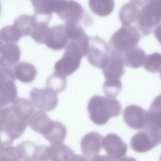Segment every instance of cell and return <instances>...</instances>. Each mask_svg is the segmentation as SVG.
I'll return each mask as SVG.
<instances>
[{
	"label": "cell",
	"instance_id": "1",
	"mask_svg": "<svg viewBox=\"0 0 161 161\" xmlns=\"http://www.w3.org/2000/svg\"><path fill=\"white\" fill-rule=\"evenodd\" d=\"M29 125L35 131L42 135L52 145L62 143L67 130L61 123L51 119L45 112H34L30 118Z\"/></svg>",
	"mask_w": 161,
	"mask_h": 161
},
{
	"label": "cell",
	"instance_id": "2",
	"mask_svg": "<svg viewBox=\"0 0 161 161\" xmlns=\"http://www.w3.org/2000/svg\"><path fill=\"white\" fill-rule=\"evenodd\" d=\"M87 110L91 121L101 125L105 124L110 118L119 115L121 107L114 97L95 95L89 101Z\"/></svg>",
	"mask_w": 161,
	"mask_h": 161
},
{
	"label": "cell",
	"instance_id": "3",
	"mask_svg": "<svg viewBox=\"0 0 161 161\" xmlns=\"http://www.w3.org/2000/svg\"><path fill=\"white\" fill-rule=\"evenodd\" d=\"M140 8L135 27L142 36H145L151 33L160 23L161 0H149Z\"/></svg>",
	"mask_w": 161,
	"mask_h": 161
},
{
	"label": "cell",
	"instance_id": "4",
	"mask_svg": "<svg viewBox=\"0 0 161 161\" xmlns=\"http://www.w3.org/2000/svg\"><path fill=\"white\" fill-rule=\"evenodd\" d=\"M140 34L137 29L130 25H123L110 38L109 46L111 53L123 54L137 45Z\"/></svg>",
	"mask_w": 161,
	"mask_h": 161
},
{
	"label": "cell",
	"instance_id": "5",
	"mask_svg": "<svg viewBox=\"0 0 161 161\" xmlns=\"http://www.w3.org/2000/svg\"><path fill=\"white\" fill-rule=\"evenodd\" d=\"M132 137L130 142L131 148L135 152H148L161 143V128L148 123Z\"/></svg>",
	"mask_w": 161,
	"mask_h": 161
},
{
	"label": "cell",
	"instance_id": "6",
	"mask_svg": "<svg viewBox=\"0 0 161 161\" xmlns=\"http://www.w3.org/2000/svg\"><path fill=\"white\" fill-rule=\"evenodd\" d=\"M15 80L12 68H0V108L13 103L17 98Z\"/></svg>",
	"mask_w": 161,
	"mask_h": 161
},
{
	"label": "cell",
	"instance_id": "7",
	"mask_svg": "<svg viewBox=\"0 0 161 161\" xmlns=\"http://www.w3.org/2000/svg\"><path fill=\"white\" fill-rule=\"evenodd\" d=\"M110 52L108 45L97 36L89 37V47L86 55L92 66L101 69L106 62Z\"/></svg>",
	"mask_w": 161,
	"mask_h": 161
},
{
	"label": "cell",
	"instance_id": "8",
	"mask_svg": "<svg viewBox=\"0 0 161 161\" xmlns=\"http://www.w3.org/2000/svg\"><path fill=\"white\" fill-rule=\"evenodd\" d=\"M124 67L123 54L110 53L106 62L101 68L105 79L104 83H121L120 78L125 73Z\"/></svg>",
	"mask_w": 161,
	"mask_h": 161
},
{
	"label": "cell",
	"instance_id": "9",
	"mask_svg": "<svg viewBox=\"0 0 161 161\" xmlns=\"http://www.w3.org/2000/svg\"><path fill=\"white\" fill-rule=\"evenodd\" d=\"M53 13L64 22L70 21L80 23L84 14L82 6L73 0H57Z\"/></svg>",
	"mask_w": 161,
	"mask_h": 161
},
{
	"label": "cell",
	"instance_id": "10",
	"mask_svg": "<svg viewBox=\"0 0 161 161\" xmlns=\"http://www.w3.org/2000/svg\"><path fill=\"white\" fill-rule=\"evenodd\" d=\"M29 97L34 106L42 111H50L58 105L57 93L47 87L42 89L34 87L30 92Z\"/></svg>",
	"mask_w": 161,
	"mask_h": 161
},
{
	"label": "cell",
	"instance_id": "11",
	"mask_svg": "<svg viewBox=\"0 0 161 161\" xmlns=\"http://www.w3.org/2000/svg\"><path fill=\"white\" fill-rule=\"evenodd\" d=\"M103 137L97 132L93 131L82 137L80 146L85 160H99V153L102 147Z\"/></svg>",
	"mask_w": 161,
	"mask_h": 161
},
{
	"label": "cell",
	"instance_id": "12",
	"mask_svg": "<svg viewBox=\"0 0 161 161\" xmlns=\"http://www.w3.org/2000/svg\"><path fill=\"white\" fill-rule=\"evenodd\" d=\"M82 57L76 51L65 48L63 56L55 64V72L66 77L72 74L79 67Z\"/></svg>",
	"mask_w": 161,
	"mask_h": 161
},
{
	"label": "cell",
	"instance_id": "13",
	"mask_svg": "<svg viewBox=\"0 0 161 161\" xmlns=\"http://www.w3.org/2000/svg\"><path fill=\"white\" fill-rule=\"evenodd\" d=\"M102 147L107 153L109 160H119L125 156L127 149L126 144L117 135L111 133L104 137Z\"/></svg>",
	"mask_w": 161,
	"mask_h": 161
},
{
	"label": "cell",
	"instance_id": "14",
	"mask_svg": "<svg viewBox=\"0 0 161 161\" xmlns=\"http://www.w3.org/2000/svg\"><path fill=\"white\" fill-rule=\"evenodd\" d=\"M123 117L127 125L135 130L141 129L149 123L148 112L135 105H129L125 109Z\"/></svg>",
	"mask_w": 161,
	"mask_h": 161
},
{
	"label": "cell",
	"instance_id": "15",
	"mask_svg": "<svg viewBox=\"0 0 161 161\" xmlns=\"http://www.w3.org/2000/svg\"><path fill=\"white\" fill-rule=\"evenodd\" d=\"M21 52L15 43H0V68H12L19 62Z\"/></svg>",
	"mask_w": 161,
	"mask_h": 161
},
{
	"label": "cell",
	"instance_id": "16",
	"mask_svg": "<svg viewBox=\"0 0 161 161\" xmlns=\"http://www.w3.org/2000/svg\"><path fill=\"white\" fill-rule=\"evenodd\" d=\"M47 159L57 161L85 160L84 157L75 154L70 148L62 143L48 146Z\"/></svg>",
	"mask_w": 161,
	"mask_h": 161
},
{
	"label": "cell",
	"instance_id": "17",
	"mask_svg": "<svg viewBox=\"0 0 161 161\" xmlns=\"http://www.w3.org/2000/svg\"><path fill=\"white\" fill-rule=\"evenodd\" d=\"M69 41L63 25H59L51 27L44 44L53 50L59 51L65 47Z\"/></svg>",
	"mask_w": 161,
	"mask_h": 161
},
{
	"label": "cell",
	"instance_id": "18",
	"mask_svg": "<svg viewBox=\"0 0 161 161\" xmlns=\"http://www.w3.org/2000/svg\"><path fill=\"white\" fill-rule=\"evenodd\" d=\"M13 73L15 77L19 81L24 83L32 82L37 75V70L32 64L21 62L14 67Z\"/></svg>",
	"mask_w": 161,
	"mask_h": 161
},
{
	"label": "cell",
	"instance_id": "19",
	"mask_svg": "<svg viewBox=\"0 0 161 161\" xmlns=\"http://www.w3.org/2000/svg\"><path fill=\"white\" fill-rule=\"evenodd\" d=\"M124 64L127 66L136 69L142 66L146 56L145 51L137 45L124 53Z\"/></svg>",
	"mask_w": 161,
	"mask_h": 161
},
{
	"label": "cell",
	"instance_id": "20",
	"mask_svg": "<svg viewBox=\"0 0 161 161\" xmlns=\"http://www.w3.org/2000/svg\"><path fill=\"white\" fill-rule=\"evenodd\" d=\"M139 11L137 6L130 2L125 4L119 14V20L123 25H126L135 23Z\"/></svg>",
	"mask_w": 161,
	"mask_h": 161
},
{
	"label": "cell",
	"instance_id": "21",
	"mask_svg": "<svg viewBox=\"0 0 161 161\" xmlns=\"http://www.w3.org/2000/svg\"><path fill=\"white\" fill-rule=\"evenodd\" d=\"M37 146L31 142L26 141L15 147L18 161H35Z\"/></svg>",
	"mask_w": 161,
	"mask_h": 161
},
{
	"label": "cell",
	"instance_id": "22",
	"mask_svg": "<svg viewBox=\"0 0 161 161\" xmlns=\"http://www.w3.org/2000/svg\"><path fill=\"white\" fill-rule=\"evenodd\" d=\"M89 7L92 12L98 16H107L113 11L114 0H89Z\"/></svg>",
	"mask_w": 161,
	"mask_h": 161
},
{
	"label": "cell",
	"instance_id": "23",
	"mask_svg": "<svg viewBox=\"0 0 161 161\" xmlns=\"http://www.w3.org/2000/svg\"><path fill=\"white\" fill-rule=\"evenodd\" d=\"M37 22V19L35 15L24 14L17 18L14 21V24L19 28L23 37L30 35Z\"/></svg>",
	"mask_w": 161,
	"mask_h": 161
},
{
	"label": "cell",
	"instance_id": "24",
	"mask_svg": "<svg viewBox=\"0 0 161 161\" xmlns=\"http://www.w3.org/2000/svg\"><path fill=\"white\" fill-rule=\"evenodd\" d=\"M22 37L20 30L14 24L6 26L0 31V43H16Z\"/></svg>",
	"mask_w": 161,
	"mask_h": 161
},
{
	"label": "cell",
	"instance_id": "25",
	"mask_svg": "<svg viewBox=\"0 0 161 161\" xmlns=\"http://www.w3.org/2000/svg\"><path fill=\"white\" fill-rule=\"evenodd\" d=\"M32 30L31 36V38L39 44H44L51 27L49 26L50 21L45 20L39 19Z\"/></svg>",
	"mask_w": 161,
	"mask_h": 161
},
{
	"label": "cell",
	"instance_id": "26",
	"mask_svg": "<svg viewBox=\"0 0 161 161\" xmlns=\"http://www.w3.org/2000/svg\"><path fill=\"white\" fill-rule=\"evenodd\" d=\"M67 84L66 76L54 72L47 79L46 85L47 87L51 88L58 93L64 90Z\"/></svg>",
	"mask_w": 161,
	"mask_h": 161
},
{
	"label": "cell",
	"instance_id": "27",
	"mask_svg": "<svg viewBox=\"0 0 161 161\" xmlns=\"http://www.w3.org/2000/svg\"><path fill=\"white\" fill-rule=\"evenodd\" d=\"M63 27L69 41L78 40L86 35L79 22L66 21Z\"/></svg>",
	"mask_w": 161,
	"mask_h": 161
},
{
	"label": "cell",
	"instance_id": "28",
	"mask_svg": "<svg viewBox=\"0 0 161 161\" xmlns=\"http://www.w3.org/2000/svg\"><path fill=\"white\" fill-rule=\"evenodd\" d=\"M149 123L161 128V108L160 96L153 101L148 112Z\"/></svg>",
	"mask_w": 161,
	"mask_h": 161
},
{
	"label": "cell",
	"instance_id": "29",
	"mask_svg": "<svg viewBox=\"0 0 161 161\" xmlns=\"http://www.w3.org/2000/svg\"><path fill=\"white\" fill-rule=\"evenodd\" d=\"M161 64V54L155 52L146 56L143 65L144 68L148 71L157 73L160 71Z\"/></svg>",
	"mask_w": 161,
	"mask_h": 161
},
{
	"label": "cell",
	"instance_id": "30",
	"mask_svg": "<svg viewBox=\"0 0 161 161\" xmlns=\"http://www.w3.org/2000/svg\"><path fill=\"white\" fill-rule=\"evenodd\" d=\"M34 11V15L52 17L50 5L53 0H30Z\"/></svg>",
	"mask_w": 161,
	"mask_h": 161
},
{
	"label": "cell",
	"instance_id": "31",
	"mask_svg": "<svg viewBox=\"0 0 161 161\" xmlns=\"http://www.w3.org/2000/svg\"><path fill=\"white\" fill-rule=\"evenodd\" d=\"M8 107L0 108V133L7 138L5 131L6 127Z\"/></svg>",
	"mask_w": 161,
	"mask_h": 161
},
{
	"label": "cell",
	"instance_id": "32",
	"mask_svg": "<svg viewBox=\"0 0 161 161\" xmlns=\"http://www.w3.org/2000/svg\"><path fill=\"white\" fill-rule=\"evenodd\" d=\"M10 145L5 137L0 133V155L4 151L6 146Z\"/></svg>",
	"mask_w": 161,
	"mask_h": 161
},
{
	"label": "cell",
	"instance_id": "33",
	"mask_svg": "<svg viewBox=\"0 0 161 161\" xmlns=\"http://www.w3.org/2000/svg\"><path fill=\"white\" fill-rule=\"evenodd\" d=\"M132 2L136 4L140 8H141L146 5L149 0H130Z\"/></svg>",
	"mask_w": 161,
	"mask_h": 161
},
{
	"label": "cell",
	"instance_id": "34",
	"mask_svg": "<svg viewBox=\"0 0 161 161\" xmlns=\"http://www.w3.org/2000/svg\"><path fill=\"white\" fill-rule=\"evenodd\" d=\"M1 4H0V12H1Z\"/></svg>",
	"mask_w": 161,
	"mask_h": 161
}]
</instances>
